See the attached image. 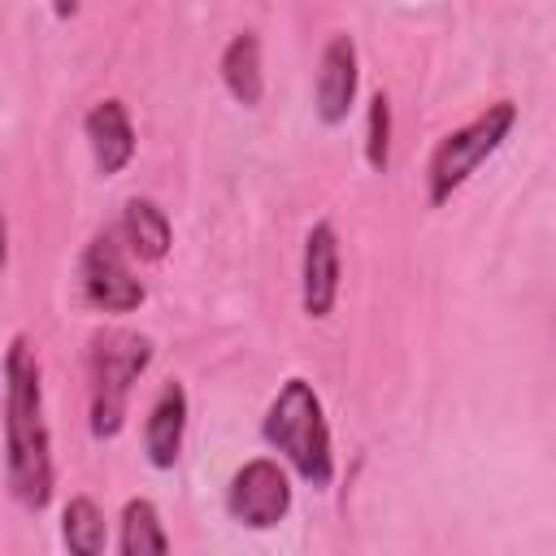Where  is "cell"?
<instances>
[{"instance_id":"obj_1","label":"cell","mask_w":556,"mask_h":556,"mask_svg":"<svg viewBox=\"0 0 556 556\" xmlns=\"http://www.w3.org/2000/svg\"><path fill=\"white\" fill-rule=\"evenodd\" d=\"M4 478L22 508L39 513L52 500V439L43 421V382L35 348L17 334L4 352Z\"/></svg>"},{"instance_id":"obj_2","label":"cell","mask_w":556,"mask_h":556,"mask_svg":"<svg viewBox=\"0 0 556 556\" xmlns=\"http://www.w3.org/2000/svg\"><path fill=\"white\" fill-rule=\"evenodd\" d=\"M261 434L282 460L308 482V486H330L334 482V447H330V426L321 395L304 378H287L278 395L265 408Z\"/></svg>"},{"instance_id":"obj_3","label":"cell","mask_w":556,"mask_h":556,"mask_svg":"<svg viewBox=\"0 0 556 556\" xmlns=\"http://www.w3.org/2000/svg\"><path fill=\"white\" fill-rule=\"evenodd\" d=\"M152 361V339L135 330H104L91 339V434L113 439L126 426V400Z\"/></svg>"},{"instance_id":"obj_4","label":"cell","mask_w":556,"mask_h":556,"mask_svg":"<svg viewBox=\"0 0 556 556\" xmlns=\"http://www.w3.org/2000/svg\"><path fill=\"white\" fill-rule=\"evenodd\" d=\"M517 126V104L513 100H495L486 104L478 117H469L465 126L447 130L439 139V148L430 152V169H426V191H430V204H447L465 182L469 174L508 139V130Z\"/></svg>"},{"instance_id":"obj_5","label":"cell","mask_w":556,"mask_h":556,"mask_svg":"<svg viewBox=\"0 0 556 556\" xmlns=\"http://www.w3.org/2000/svg\"><path fill=\"white\" fill-rule=\"evenodd\" d=\"M226 508L248 530H269L291 513V478L274 456H252L226 486Z\"/></svg>"},{"instance_id":"obj_6","label":"cell","mask_w":556,"mask_h":556,"mask_svg":"<svg viewBox=\"0 0 556 556\" xmlns=\"http://www.w3.org/2000/svg\"><path fill=\"white\" fill-rule=\"evenodd\" d=\"M78 278H83L87 304H96L104 313H130V308L143 304V282L130 274V265H126V256H122V248L109 230L87 243Z\"/></svg>"},{"instance_id":"obj_7","label":"cell","mask_w":556,"mask_h":556,"mask_svg":"<svg viewBox=\"0 0 556 556\" xmlns=\"http://www.w3.org/2000/svg\"><path fill=\"white\" fill-rule=\"evenodd\" d=\"M339 300V235L330 222H317L304 239V265H300V304L308 317H330Z\"/></svg>"},{"instance_id":"obj_8","label":"cell","mask_w":556,"mask_h":556,"mask_svg":"<svg viewBox=\"0 0 556 556\" xmlns=\"http://www.w3.org/2000/svg\"><path fill=\"white\" fill-rule=\"evenodd\" d=\"M356 43L352 35H330V43L321 48L317 61V117L326 126H343L356 100Z\"/></svg>"},{"instance_id":"obj_9","label":"cell","mask_w":556,"mask_h":556,"mask_svg":"<svg viewBox=\"0 0 556 556\" xmlns=\"http://www.w3.org/2000/svg\"><path fill=\"white\" fill-rule=\"evenodd\" d=\"M83 130H87L96 169H100L104 178H113V174H122V169L130 165V156H135V126H130V113H126L122 100H100V104H91Z\"/></svg>"},{"instance_id":"obj_10","label":"cell","mask_w":556,"mask_h":556,"mask_svg":"<svg viewBox=\"0 0 556 556\" xmlns=\"http://www.w3.org/2000/svg\"><path fill=\"white\" fill-rule=\"evenodd\" d=\"M182 434H187V391L182 382H165L148 426H143V452L152 460V469H174L178 452H182Z\"/></svg>"},{"instance_id":"obj_11","label":"cell","mask_w":556,"mask_h":556,"mask_svg":"<svg viewBox=\"0 0 556 556\" xmlns=\"http://www.w3.org/2000/svg\"><path fill=\"white\" fill-rule=\"evenodd\" d=\"M222 83L226 91L243 104V109H256L261 96H265V70H261V39L252 30L235 35L222 52Z\"/></svg>"},{"instance_id":"obj_12","label":"cell","mask_w":556,"mask_h":556,"mask_svg":"<svg viewBox=\"0 0 556 556\" xmlns=\"http://www.w3.org/2000/svg\"><path fill=\"white\" fill-rule=\"evenodd\" d=\"M122 239H126L130 256H139V261H161V256L169 252V239H174L165 208L152 204V200H143V195H130L126 208H122Z\"/></svg>"},{"instance_id":"obj_13","label":"cell","mask_w":556,"mask_h":556,"mask_svg":"<svg viewBox=\"0 0 556 556\" xmlns=\"http://www.w3.org/2000/svg\"><path fill=\"white\" fill-rule=\"evenodd\" d=\"M117 552L122 556H165L169 552V534L161 526V513L152 500L135 495L122 504V534H117Z\"/></svg>"},{"instance_id":"obj_14","label":"cell","mask_w":556,"mask_h":556,"mask_svg":"<svg viewBox=\"0 0 556 556\" xmlns=\"http://www.w3.org/2000/svg\"><path fill=\"white\" fill-rule=\"evenodd\" d=\"M61 539L74 556H100L104 543H109V530H104V513L96 508L91 495H74L61 513Z\"/></svg>"},{"instance_id":"obj_15","label":"cell","mask_w":556,"mask_h":556,"mask_svg":"<svg viewBox=\"0 0 556 556\" xmlns=\"http://www.w3.org/2000/svg\"><path fill=\"white\" fill-rule=\"evenodd\" d=\"M365 161L374 174H387L391 165V100L378 91L369 96V113H365Z\"/></svg>"},{"instance_id":"obj_16","label":"cell","mask_w":556,"mask_h":556,"mask_svg":"<svg viewBox=\"0 0 556 556\" xmlns=\"http://www.w3.org/2000/svg\"><path fill=\"white\" fill-rule=\"evenodd\" d=\"M52 13L56 17H74L78 13V0H52Z\"/></svg>"}]
</instances>
